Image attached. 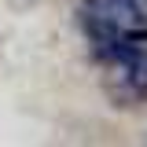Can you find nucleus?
<instances>
[{"mask_svg":"<svg viewBox=\"0 0 147 147\" xmlns=\"http://www.w3.org/2000/svg\"><path fill=\"white\" fill-rule=\"evenodd\" d=\"M81 26L96 48L114 44V40L129 37L132 30L147 26V0H85Z\"/></svg>","mask_w":147,"mask_h":147,"instance_id":"f03ea898","label":"nucleus"},{"mask_svg":"<svg viewBox=\"0 0 147 147\" xmlns=\"http://www.w3.org/2000/svg\"><path fill=\"white\" fill-rule=\"evenodd\" d=\"M7 4H11V7H18V11H26V7H33L37 0H7Z\"/></svg>","mask_w":147,"mask_h":147,"instance_id":"7ed1b4c3","label":"nucleus"},{"mask_svg":"<svg viewBox=\"0 0 147 147\" xmlns=\"http://www.w3.org/2000/svg\"><path fill=\"white\" fill-rule=\"evenodd\" d=\"M107 59V96L118 107H136L147 99V48L129 44L125 37L99 48Z\"/></svg>","mask_w":147,"mask_h":147,"instance_id":"f257e3e1","label":"nucleus"}]
</instances>
